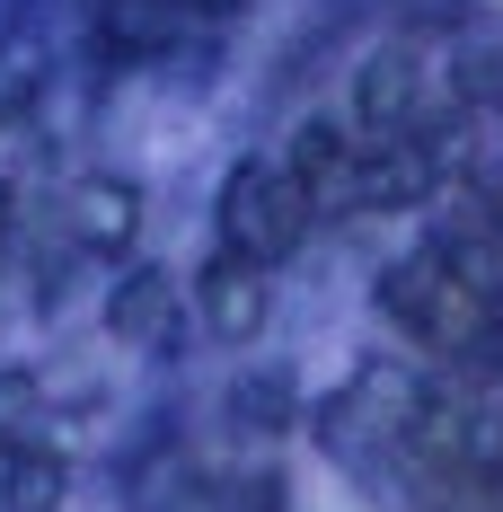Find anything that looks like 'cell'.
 <instances>
[{
  "label": "cell",
  "instance_id": "277c9868",
  "mask_svg": "<svg viewBox=\"0 0 503 512\" xmlns=\"http://www.w3.org/2000/svg\"><path fill=\"white\" fill-rule=\"evenodd\" d=\"M53 504V468L36 460V468H18V512H45Z\"/></svg>",
  "mask_w": 503,
  "mask_h": 512
},
{
  "label": "cell",
  "instance_id": "5b68a950",
  "mask_svg": "<svg viewBox=\"0 0 503 512\" xmlns=\"http://www.w3.org/2000/svg\"><path fill=\"white\" fill-rule=\"evenodd\" d=\"M186 9H239V0H186Z\"/></svg>",
  "mask_w": 503,
  "mask_h": 512
},
{
  "label": "cell",
  "instance_id": "3957f363",
  "mask_svg": "<svg viewBox=\"0 0 503 512\" xmlns=\"http://www.w3.org/2000/svg\"><path fill=\"white\" fill-rule=\"evenodd\" d=\"M80 212H89V239H98V248H115V239H124L133 195H124V186H80Z\"/></svg>",
  "mask_w": 503,
  "mask_h": 512
},
{
  "label": "cell",
  "instance_id": "6da1fadb",
  "mask_svg": "<svg viewBox=\"0 0 503 512\" xmlns=\"http://www.w3.org/2000/svg\"><path fill=\"white\" fill-rule=\"evenodd\" d=\"M301 230H309L301 168H283V159H248V168L230 177V195H221V239H230V256L274 265V256L301 248Z\"/></svg>",
  "mask_w": 503,
  "mask_h": 512
},
{
  "label": "cell",
  "instance_id": "7a4b0ae2",
  "mask_svg": "<svg viewBox=\"0 0 503 512\" xmlns=\"http://www.w3.org/2000/svg\"><path fill=\"white\" fill-rule=\"evenodd\" d=\"M159 318H168V283L159 274H133V292L115 301V336H151Z\"/></svg>",
  "mask_w": 503,
  "mask_h": 512
}]
</instances>
